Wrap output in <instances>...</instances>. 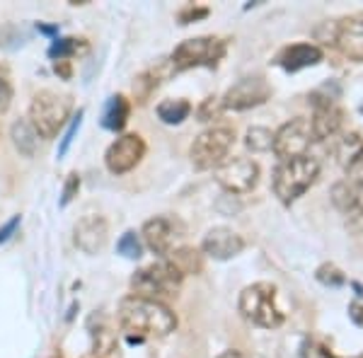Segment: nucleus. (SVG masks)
I'll list each match as a JSON object with an SVG mask.
<instances>
[{
    "label": "nucleus",
    "instance_id": "obj_1",
    "mask_svg": "<svg viewBox=\"0 0 363 358\" xmlns=\"http://www.w3.org/2000/svg\"><path fill=\"white\" fill-rule=\"evenodd\" d=\"M116 320H119V327L131 342L162 339L177 330V315L165 303L138 296H128L119 303Z\"/></svg>",
    "mask_w": 363,
    "mask_h": 358
},
{
    "label": "nucleus",
    "instance_id": "obj_2",
    "mask_svg": "<svg viewBox=\"0 0 363 358\" xmlns=\"http://www.w3.org/2000/svg\"><path fill=\"white\" fill-rule=\"evenodd\" d=\"M320 177V162L310 155L303 157H291V160H281L272 177V189L277 194V198L286 206H291L294 201L306 194L310 186Z\"/></svg>",
    "mask_w": 363,
    "mask_h": 358
},
{
    "label": "nucleus",
    "instance_id": "obj_3",
    "mask_svg": "<svg viewBox=\"0 0 363 358\" xmlns=\"http://www.w3.org/2000/svg\"><path fill=\"white\" fill-rule=\"evenodd\" d=\"M238 308L245 320L262 330H277L284 325V310L279 308L277 286L267 281H257L240 293Z\"/></svg>",
    "mask_w": 363,
    "mask_h": 358
},
{
    "label": "nucleus",
    "instance_id": "obj_4",
    "mask_svg": "<svg viewBox=\"0 0 363 358\" xmlns=\"http://www.w3.org/2000/svg\"><path fill=\"white\" fill-rule=\"evenodd\" d=\"M182 281H184V276H182L167 259H162V262H155V264H148V267L138 269V272L131 276V291H133V296H138V298L165 303V301L177 298Z\"/></svg>",
    "mask_w": 363,
    "mask_h": 358
},
{
    "label": "nucleus",
    "instance_id": "obj_5",
    "mask_svg": "<svg viewBox=\"0 0 363 358\" xmlns=\"http://www.w3.org/2000/svg\"><path fill=\"white\" fill-rule=\"evenodd\" d=\"M70 109H73V104H70L68 95H58L54 90H42L32 97L27 121L34 126L39 138L51 140L58 136V131H61L63 126H66Z\"/></svg>",
    "mask_w": 363,
    "mask_h": 358
},
{
    "label": "nucleus",
    "instance_id": "obj_6",
    "mask_svg": "<svg viewBox=\"0 0 363 358\" xmlns=\"http://www.w3.org/2000/svg\"><path fill=\"white\" fill-rule=\"evenodd\" d=\"M225 51H228V42L220 37H213V34L184 39L172 51V56H169V66H172L174 73L189 68H216L223 61Z\"/></svg>",
    "mask_w": 363,
    "mask_h": 358
},
{
    "label": "nucleus",
    "instance_id": "obj_7",
    "mask_svg": "<svg viewBox=\"0 0 363 358\" xmlns=\"http://www.w3.org/2000/svg\"><path fill=\"white\" fill-rule=\"evenodd\" d=\"M235 143V131L230 126H211L194 138L189 148L191 165L196 169H216L223 165Z\"/></svg>",
    "mask_w": 363,
    "mask_h": 358
},
{
    "label": "nucleus",
    "instance_id": "obj_8",
    "mask_svg": "<svg viewBox=\"0 0 363 358\" xmlns=\"http://www.w3.org/2000/svg\"><path fill=\"white\" fill-rule=\"evenodd\" d=\"M313 143H315V138H313V128H310V119L296 116V119L286 121V124L274 133L272 150L277 152L281 160H291V157L308 155Z\"/></svg>",
    "mask_w": 363,
    "mask_h": 358
},
{
    "label": "nucleus",
    "instance_id": "obj_9",
    "mask_svg": "<svg viewBox=\"0 0 363 358\" xmlns=\"http://www.w3.org/2000/svg\"><path fill=\"white\" fill-rule=\"evenodd\" d=\"M216 181L228 194H250L259 181V165L250 157H228L216 167Z\"/></svg>",
    "mask_w": 363,
    "mask_h": 358
},
{
    "label": "nucleus",
    "instance_id": "obj_10",
    "mask_svg": "<svg viewBox=\"0 0 363 358\" xmlns=\"http://www.w3.org/2000/svg\"><path fill=\"white\" fill-rule=\"evenodd\" d=\"M269 97H272V85H269L262 75H247V78L238 80V83L225 92L220 104H223V109H230V111H247L252 107L264 104Z\"/></svg>",
    "mask_w": 363,
    "mask_h": 358
},
{
    "label": "nucleus",
    "instance_id": "obj_11",
    "mask_svg": "<svg viewBox=\"0 0 363 358\" xmlns=\"http://www.w3.org/2000/svg\"><path fill=\"white\" fill-rule=\"evenodd\" d=\"M145 157V140L138 133H124L104 152V165L112 174H126Z\"/></svg>",
    "mask_w": 363,
    "mask_h": 358
},
{
    "label": "nucleus",
    "instance_id": "obj_12",
    "mask_svg": "<svg viewBox=\"0 0 363 358\" xmlns=\"http://www.w3.org/2000/svg\"><path fill=\"white\" fill-rule=\"evenodd\" d=\"M315 114L310 119V128H313L315 140L335 138L344 126V109L339 107L332 97H318L313 95Z\"/></svg>",
    "mask_w": 363,
    "mask_h": 358
},
{
    "label": "nucleus",
    "instance_id": "obj_13",
    "mask_svg": "<svg viewBox=\"0 0 363 358\" xmlns=\"http://www.w3.org/2000/svg\"><path fill=\"white\" fill-rule=\"evenodd\" d=\"M182 237L177 220L165 218V216H157V218L145 220L143 230H140V240L150 252L160 257H167L174 247V240Z\"/></svg>",
    "mask_w": 363,
    "mask_h": 358
},
{
    "label": "nucleus",
    "instance_id": "obj_14",
    "mask_svg": "<svg viewBox=\"0 0 363 358\" xmlns=\"http://www.w3.org/2000/svg\"><path fill=\"white\" fill-rule=\"evenodd\" d=\"M335 44L344 58L363 63V15L344 17L335 25Z\"/></svg>",
    "mask_w": 363,
    "mask_h": 358
},
{
    "label": "nucleus",
    "instance_id": "obj_15",
    "mask_svg": "<svg viewBox=\"0 0 363 358\" xmlns=\"http://www.w3.org/2000/svg\"><path fill=\"white\" fill-rule=\"evenodd\" d=\"M201 250L211 259L228 262L245 250V240H242V235H238L235 230H230V228H223V225L211 228V230L203 235Z\"/></svg>",
    "mask_w": 363,
    "mask_h": 358
},
{
    "label": "nucleus",
    "instance_id": "obj_16",
    "mask_svg": "<svg viewBox=\"0 0 363 358\" xmlns=\"http://www.w3.org/2000/svg\"><path fill=\"white\" fill-rule=\"evenodd\" d=\"M73 240L78 245V250H83L85 254H97L107 247L109 240V223L102 216H85L75 223Z\"/></svg>",
    "mask_w": 363,
    "mask_h": 358
},
{
    "label": "nucleus",
    "instance_id": "obj_17",
    "mask_svg": "<svg viewBox=\"0 0 363 358\" xmlns=\"http://www.w3.org/2000/svg\"><path fill=\"white\" fill-rule=\"evenodd\" d=\"M322 61V49L315 44H291L277 56V63L286 73H298L303 68H313Z\"/></svg>",
    "mask_w": 363,
    "mask_h": 358
},
{
    "label": "nucleus",
    "instance_id": "obj_18",
    "mask_svg": "<svg viewBox=\"0 0 363 358\" xmlns=\"http://www.w3.org/2000/svg\"><path fill=\"white\" fill-rule=\"evenodd\" d=\"M169 73H174L172 66H169V61L157 63V66L145 68L143 73H138L136 78H133V99H136L138 104H145Z\"/></svg>",
    "mask_w": 363,
    "mask_h": 358
},
{
    "label": "nucleus",
    "instance_id": "obj_19",
    "mask_svg": "<svg viewBox=\"0 0 363 358\" xmlns=\"http://www.w3.org/2000/svg\"><path fill=\"white\" fill-rule=\"evenodd\" d=\"M128 114H131V102L124 97V95H114L107 99L104 104V111H102V126L107 131H121L128 121Z\"/></svg>",
    "mask_w": 363,
    "mask_h": 358
},
{
    "label": "nucleus",
    "instance_id": "obj_20",
    "mask_svg": "<svg viewBox=\"0 0 363 358\" xmlns=\"http://www.w3.org/2000/svg\"><path fill=\"white\" fill-rule=\"evenodd\" d=\"M10 138H13V145L17 152L25 157H34L39 150V133L34 131V126L29 124L27 119H17L13 128H10Z\"/></svg>",
    "mask_w": 363,
    "mask_h": 358
},
{
    "label": "nucleus",
    "instance_id": "obj_21",
    "mask_svg": "<svg viewBox=\"0 0 363 358\" xmlns=\"http://www.w3.org/2000/svg\"><path fill=\"white\" fill-rule=\"evenodd\" d=\"M165 259L172 264L174 269L182 276H189V274H201L203 269V259H201V252L194 247H177L172 250Z\"/></svg>",
    "mask_w": 363,
    "mask_h": 358
},
{
    "label": "nucleus",
    "instance_id": "obj_22",
    "mask_svg": "<svg viewBox=\"0 0 363 358\" xmlns=\"http://www.w3.org/2000/svg\"><path fill=\"white\" fill-rule=\"evenodd\" d=\"M191 109L194 107H191V102H186V99H162V102L157 104V116H160L162 124L177 126L184 119H189Z\"/></svg>",
    "mask_w": 363,
    "mask_h": 358
},
{
    "label": "nucleus",
    "instance_id": "obj_23",
    "mask_svg": "<svg viewBox=\"0 0 363 358\" xmlns=\"http://www.w3.org/2000/svg\"><path fill=\"white\" fill-rule=\"evenodd\" d=\"M245 145L252 152H267L274 145V133L264 126H252L247 128V136H245Z\"/></svg>",
    "mask_w": 363,
    "mask_h": 358
},
{
    "label": "nucleus",
    "instance_id": "obj_24",
    "mask_svg": "<svg viewBox=\"0 0 363 358\" xmlns=\"http://www.w3.org/2000/svg\"><path fill=\"white\" fill-rule=\"evenodd\" d=\"M354 198H356V189L351 181H339V184L332 186V201L344 213H354Z\"/></svg>",
    "mask_w": 363,
    "mask_h": 358
},
{
    "label": "nucleus",
    "instance_id": "obj_25",
    "mask_svg": "<svg viewBox=\"0 0 363 358\" xmlns=\"http://www.w3.org/2000/svg\"><path fill=\"white\" fill-rule=\"evenodd\" d=\"M116 250L126 259H140V254H143V240H140V235L136 230H126L119 237V242H116Z\"/></svg>",
    "mask_w": 363,
    "mask_h": 358
},
{
    "label": "nucleus",
    "instance_id": "obj_26",
    "mask_svg": "<svg viewBox=\"0 0 363 358\" xmlns=\"http://www.w3.org/2000/svg\"><path fill=\"white\" fill-rule=\"evenodd\" d=\"M10 104H13V78L8 66L0 63V116L10 109Z\"/></svg>",
    "mask_w": 363,
    "mask_h": 358
},
{
    "label": "nucleus",
    "instance_id": "obj_27",
    "mask_svg": "<svg viewBox=\"0 0 363 358\" xmlns=\"http://www.w3.org/2000/svg\"><path fill=\"white\" fill-rule=\"evenodd\" d=\"M78 51V39H56L54 44H51L49 49V56L54 58V61H70V56Z\"/></svg>",
    "mask_w": 363,
    "mask_h": 358
},
{
    "label": "nucleus",
    "instance_id": "obj_28",
    "mask_svg": "<svg viewBox=\"0 0 363 358\" xmlns=\"http://www.w3.org/2000/svg\"><path fill=\"white\" fill-rule=\"evenodd\" d=\"M83 116H85V109H78V114H75L73 119H70L66 133H63L61 143H58V157H63L70 150V145H73V140H75V133H78L80 124H83Z\"/></svg>",
    "mask_w": 363,
    "mask_h": 358
},
{
    "label": "nucleus",
    "instance_id": "obj_29",
    "mask_svg": "<svg viewBox=\"0 0 363 358\" xmlns=\"http://www.w3.org/2000/svg\"><path fill=\"white\" fill-rule=\"evenodd\" d=\"M315 276H318V281H320V284H325V286H344V284H347V276L339 272L335 264H322Z\"/></svg>",
    "mask_w": 363,
    "mask_h": 358
},
{
    "label": "nucleus",
    "instance_id": "obj_30",
    "mask_svg": "<svg viewBox=\"0 0 363 358\" xmlns=\"http://www.w3.org/2000/svg\"><path fill=\"white\" fill-rule=\"evenodd\" d=\"M347 177L354 186H363V148L347 162Z\"/></svg>",
    "mask_w": 363,
    "mask_h": 358
},
{
    "label": "nucleus",
    "instance_id": "obj_31",
    "mask_svg": "<svg viewBox=\"0 0 363 358\" xmlns=\"http://www.w3.org/2000/svg\"><path fill=\"white\" fill-rule=\"evenodd\" d=\"M80 191V174L78 172H70L66 177V184H63V194H61V206H68Z\"/></svg>",
    "mask_w": 363,
    "mask_h": 358
},
{
    "label": "nucleus",
    "instance_id": "obj_32",
    "mask_svg": "<svg viewBox=\"0 0 363 358\" xmlns=\"http://www.w3.org/2000/svg\"><path fill=\"white\" fill-rule=\"evenodd\" d=\"M220 111H223V104H220V99L218 97H208V99H203V104L199 107V121H211L213 116H218Z\"/></svg>",
    "mask_w": 363,
    "mask_h": 358
},
{
    "label": "nucleus",
    "instance_id": "obj_33",
    "mask_svg": "<svg viewBox=\"0 0 363 358\" xmlns=\"http://www.w3.org/2000/svg\"><path fill=\"white\" fill-rule=\"evenodd\" d=\"M208 15V8H196V5H186V8L179 10V25H189V22L203 20Z\"/></svg>",
    "mask_w": 363,
    "mask_h": 358
},
{
    "label": "nucleus",
    "instance_id": "obj_34",
    "mask_svg": "<svg viewBox=\"0 0 363 358\" xmlns=\"http://www.w3.org/2000/svg\"><path fill=\"white\" fill-rule=\"evenodd\" d=\"M17 228H20V216H13V218H10L8 223H5L3 228H0V245L8 242V240L15 235Z\"/></svg>",
    "mask_w": 363,
    "mask_h": 358
},
{
    "label": "nucleus",
    "instance_id": "obj_35",
    "mask_svg": "<svg viewBox=\"0 0 363 358\" xmlns=\"http://www.w3.org/2000/svg\"><path fill=\"white\" fill-rule=\"evenodd\" d=\"M54 70H56V75H61L63 80H70V75H73V66H70V61H54Z\"/></svg>",
    "mask_w": 363,
    "mask_h": 358
},
{
    "label": "nucleus",
    "instance_id": "obj_36",
    "mask_svg": "<svg viewBox=\"0 0 363 358\" xmlns=\"http://www.w3.org/2000/svg\"><path fill=\"white\" fill-rule=\"evenodd\" d=\"M349 315H351V320H354L356 325L363 327V303H359V301L351 303L349 305Z\"/></svg>",
    "mask_w": 363,
    "mask_h": 358
},
{
    "label": "nucleus",
    "instance_id": "obj_37",
    "mask_svg": "<svg viewBox=\"0 0 363 358\" xmlns=\"http://www.w3.org/2000/svg\"><path fill=\"white\" fill-rule=\"evenodd\" d=\"M356 189V198H354V213L363 218V186H354Z\"/></svg>",
    "mask_w": 363,
    "mask_h": 358
},
{
    "label": "nucleus",
    "instance_id": "obj_38",
    "mask_svg": "<svg viewBox=\"0 0 363 358\" xmlns=\"http://www.w3.org/2000/svg\"><path fill=\"white\" fill-rule=\"evenodd\" d=\"M218 358H250L245 351H240V349H228V351H223Z\"/></svg>",
    "mask_w": 363,
    "mask_h": 358
},
{
    "label": "nucleus",
    "instance_id": "obj_39",
    "mask_svg": "<svg viewBox=\"0 0 363 358\" xmlns=\"http://www.w3.org/2000/svg\"><path fill=\"white\" fill-rule=\"evenodd\" d=\"M37 29H39V32H44V34H56L58 32L56 27H49V25H37Z\"/></svg>",
    "mask_w": 363,
    "mask_h": 358
},
{
    "label": "nucleus",
    "instance_id": "obj_40",
    "mask_svg": "<svg viewBox=\"0 0 363 358\" xmlns=\"http://www.w3.org/2000/svg\"><path fill=\"white\" fill-rule=\"evenodd\" d=\"M361 111H363V107H361Z\"/></svg>",
    "mask_w": 363,
    "mask_h": 358
}]
</instances>
